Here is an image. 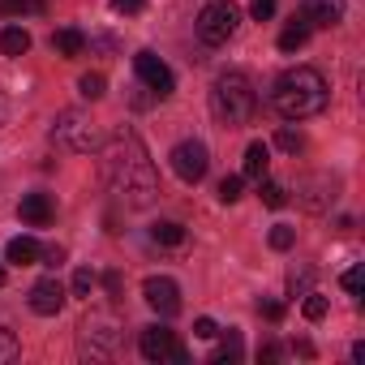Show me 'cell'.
<instances>
[{"mask_svg": "<svg viewBox=\"0 0 365 365\" xmlns=\"http://www.w3.org/2000/svg\"><path fill=\"white\" fill-rule=\"evenodd\" d=\"M103 176H108V185L120 202L129 207H146L155 202L159 194V176H155V163L142 146V138L133 129H116L103 146Z\"/></svg>", "mask_w": 365, "mask_h": 365, "instance_id": "cell-1", "label": "cell"}, {"mask_svg": "<svg viewBox=\"0 0 365 365\" xmlns=\"http://www.w3.org/2000/svg\"><path fill=\"white\" fill-rule=\"evenodd\" d=\"M271 103L284 120H305V116H318L327 108V78L309 65H297L288 73H279L275 91H271Z\"/></svg>", "mask_w": 365, "mask_h": 365, "instance_id": "cell-2", "label": "cell"}, {"mask_svg": "<svg viewBox=\"0 0 365 365\" xmlns=\"http://www.w3.org/2000/svg\"><path fill=\"white\" fill-rule=\"evenodd\" d=\"M254 108H258V91H254V82H250L245 73H224V78H215V86H211V116H215L224 129L250 125Z\"/></svg>", "mask_w": 365, "mask_h": 365, "instance_id": "cell-3", "label": "cell"}, {"mask_svg": "<svg viewBox=\"0 0 365 365\" xmlns=\"http://www.w3.org/2000/svg\"><path fill=\"white\" fill-rule=\"evenodd\" d=\"M52 138H56L65 150H78V155H91V150L99 146L95 120H91L86 112H78V108H69V112H61V116H56V129H52Z\"/></svg>", "mask_w": 365, "mask_h": 365, "instance_id": "cell-4", "label": "cell"}, {"mask_svg": "<svg viewBox=\"0 0 365 365\" xmlns=\"http://www.w3.org/2000/svg\"><path fill=\"white\" fill-rule=\"evenodd\" d=\"M237 26H241V14H237V5H228V0H211V5L198 14V39L211 43V48L228 43L237 35Z\"/></svg>", "mask_w": 365, "mask_h": 365, "instance_id": "cell-5", "label": "cell"}, {"mask_svg": "<svg viewBox=\"0 0 365 365\" xmlns=\"http://www.w3.org/2000/svg\"><path fill=\"white\" fill-rule=\"evenodd\" d=\"M138 348H142L146 361H176V365H190V352L180 348L176 331H168V327H146L142 339H138Z\"/></svg>", "mask_w": 365, "mask_h": 365, "instance_id": "cell-6", "label": "cell"}, {"mask_svg": "<svg viewBox=\"0 0 365 365\" xmlns=\"http://www.w3.org/2000/svg\"><path fill=\"white\" fill-rule=\"evenodd\" d=\"M207 168H211V155H207L202 142H176L172 146V172L185 180V185H198L207 176Z\"/></svg>", "mask_w": 365, "mask_h": 365, "instance_id": "cell-7", "label": "cell"}, {"mask_svg": "<svg viewBox=\"0 0 365 365\" xmlns=\"http://www.w3.org/2000/svg\"><path fill=\"white\" fill-rule=\"evenodd\" d=\"M133 69H138V78H142V86L155 95V99H168L172 91H176V78H172V69L155 56V52H138L133 56Z\"/></svg>", "mask_w": 365, "mask_h": 365, "instance_id": "cell-8", "label": "cell"}, {"mask_svg": "<svg viewBox=\"0 0 365 365\" xmlns=\"http://www.w3.org/2000/svg\"><path fill=\"white\" fill-rule=\"evenodd\" d=\"M142 297H146V305H150L159 318H176V314H180V288H176V279H168V275L142 279Z\"/></svg>", "mask_w": 365, "mask_h": 365, "instance_id": "cell-9", "label": "cell"}, {"mask_svg": "<svg viewBox=\"0 0 365 365\" xmlns=\"http://www.w3.org/2000/svg\"><path fill=\"white\" fill-rule=\"evenodd\" d=\"M116 344H120V331H116L108 318H91V322L82 327V356L103 361V356L116 352Z\"/></svg>", "mask_w": 365, "mask_h": 365, "instance_id": "cell-10", "label": "cell"}, {"mask_svg": "<svg viewBox=\"0 0 365 365\" xmlns=\"http://www.w3.org/2000/svg\"><path fill=\"white\" fill-rule=\"evenodd\" d=\"M31 309H35L39 318L61 314V309H65V284H61V279H39V284L31 288Z\"/></svg>", "mask_w": 365, "mask_h": 365, "instance_id": "cell-11", "label": "cell"}, {"mask_svg": "<svg viewBox=\"0 0 365 365\" xmlns=\"http://www.w3.org/2000/svg\"><path fill=\"white\" fill-rule=\"evenodd\" d=\"M344 0H301V22H309V31L314 26H335V22H344Z\"/></svg>", "mask_w": 365, "mask_h": 365, "instance_id": "cell-12", "label": "cell"}, {"mask_svg": "<svg viewBox=\"0 0 365 365\" xmlns=\"http://www.w3.org/2000/svg\"><path fill=\"white\" fill-rule=\"evenodd\" d=\"M18 215H22L31 228H48V224H52V215H56V207H52V198H48V194H22Z\"/></svg>", "mask_w": 365, "mask_h": 365, "instance_id": "cell-13", "label": "cell"}, {"mask_svg": "<svg viewBox=\"0 0 365 365\" xmlns=\"http://www.w3.org/2000/svg\"><path fill=\"white\" fill-rule=\"evenodd\" d=\"M267 168H271V146H267V142H250V146H245V168H241V172H245L250 180H262Z\"/></svg>", "mask_w": 365, "mask_h": 365, "instance_id": "cell-14", "label": "cell"}, {"mask_svg": "<svg viewBox=\"0 0 365 365\" xmlns=\"http://www.w3.org/2000/svg\"><path fill=\"white\" fill-rule=\"evenodd\" d=\"M5 258H9L14 267H35V262H39V241H35V237H14L9 250H5Z\"/></svg>", "mask_w": 365, "mask_h": 365, "instance_id": "cell-15", "label": "cell"}, {"mask_svg": "<svg viewBox=\"0 0 365 365\" xmlns=\"http://www.w3.org/2000/svg\"><path fill=\"white\" fill-rule=\"evenodd\" d=\"M52 52H61V56H82V52H86V35H82L78 26H65V31L52 35Z\"/></svg>", "mask_w": 365, "mask_h": 365, "instance_id": "cell-16", "label": "cell"}, {"mask_svg": "<svg viewBox=\"0 0 365 365\" xmlns=\"http://www.w3.org/2000/svg\"><path fill=\"white\" fill-rule=\"evenodd\" d=\"M0 52H5V56H26L31 52V31L5 26V31H0Z\"/></svg>", "mask_w": 365, "mask_h": 365, "instance_id": "cell-17", "label": "cell"}, {"mask_svg": "<svg viewBox=\"0 0 365 365\" xmlns=\"http://www.w3.org/2000/svg\"><path fill=\"white\" fill-rule=\"evenodd\" d=\"M150 241L176 250V245H185V228H180L176 220H159V224H150Z\"/></svg>", "mask_w": 365, "mask_h": 365, "instance_id": "cell-18", "label": "cell"}, {"mask_svg": "<svg viewBox=\"0 0 365 365\" xmlns=\"http://www.w3.org/2000/svg\"><path fill=\"white\" fill-rule=\"evenodd\" d=\"M305 39H309V22L292 18V22L279 31V52H297V48H305Z\"/></svg>", "mask_w": 365, "mask_h": 365, "instance_id": "cell-19", "label": "cell"}, {"mask_svg": "<svg viewBox=\"0 0 365 365\" xmlns=\"http://www.w3.org/2000/svg\"><path fill=\"white\" fill-rule=\"evenodd\" d=\"M215 365H224V361H241V331L237 327H228L224 331V344L215 348V356H211Z\"/></svg>", "mask_w": 365, "mask_h": 365, "instance_id": "cell-20", "label": "cell"}, {"mask_svg": "<svg viewBox=\"0 0 365 365\" xmlns=\"http://www.w3.org/2000/svg\"><path fill=\"white\" fill-rule=\"evenodd\" d=\"M258 198H262V207H271V211H279L284 202H288V190L279 185V180H258Z\"/></svg>", "mask_w": 365, "mask_h": 365, "instance_id": "cell-21", "label": "cell"}, {"mask_svg": "<svg viewBox=\"0 0 365 365\" xmlns=\"http://www.w3.org/2000/svg\"><path fill=\"white\" fill-rule=\"evenodd\" d=\"M43 0H0V18H22V14H43Z\"/></svg>", "mask_w": 365, "mask_h": 365, "instance_id": "cell-22", "label": "cell"}, {"mask_svg": "<svg viewBox=\"0 0 365 365\" xmlns=\"http://www.w3.org/2000/svg\"><path fill=\"white\" fill-rule=\"evenodd\" d=\"M267 241H271V250H279V254H284V250H292V245H297V228H288V224H275V228L267 232Z\"/></svg>", "mask_w": 365, "mask_h": 365, "instance_id": "cell-23", "label": "cell"}, {"mask_svg": "<svg viewBox=\"0 0 365 365\" xmlns=\"http://www.w3.org/2000/svg\"><path fill=\"white\" fill-rule=\"evenodd\" d=\"M95 284H99V279H95V271H91V267H78V271H73L69 292H73V297H91V292H95Z\"/></svg>", "mask_w": 365, "mask_h": 365, "instance_id": "cell-24", "label": "cell"}, {"mask_svg": "<svg viewBox=\"0 0 365 365\" xmlns=\"http://www.w3.org/2000/svg\"><path fill=\"white\" fill-rule=\"evenodd\" d=\"M301 314H305L309 322H322V318H327V297H322V292H305Z\"/></svg>", "mask_w": 365, "mask_h": 365, "instance_id": "cell-25", "label": "cell"}, {"mask_svg": "<svg viewBox=\"0 0 365 365\" xmlns=\"http://www.w3.org/2000/svg\"><path fill=\"white\" fill-rule=\"evenodd\" d=\"M18 352H22L18 335H14L9 327H0V365H9V361H18Z\"/></svg>", "mask_w": 365, "mask_h": 365, "instance_id": "cell-26", "label": "cell"}, {"mask_svg": "<svg viewBox=\"0 0 365 365\" xmlns=\"http://www.w3.org/2000/svg\"><path fill=\"white\" fill-rule=\"evenodd\" d=\"M241 190H245V176H224V180H220V202L232 207V202L241 198Z\"/></svg>", "mask_w": 365, "mask_h": 365, "instance_id": "cell-27", "label": "cell"}, {"mask_svg": "<svg viewBox=\"0 0 365 365\" xmlns=\"http://www.w3.org/2000/svg\"><path fill=\"white\" fill-rule=\"evenodd\" d=\"M103 73H82V82H78V91L86 95V99H103Z\"/></svg>", "mask_w": 365, "mask_h": 365, "instance_id": "cell-28", "label": "cell"}, {"mask_svg": "<svg viewBox=\"0 0 365 365\" xmlns=\"http://www.w3.org/2000/svg\"><path fill=\"white\" fill-rule=\"evenodd\" d=\"M339 284H344V292H352V297H361V288H365V267H361V262H356V267H348Z\"/></svg>", "mask_w": 365, "mask_h": 365, "instance_id": "cell-29", "label": "cell"}, {"mask_svg": "<svg viewBox=\"0 0 365 365\" xmlns=\"http://www.w3.org/2000/svg\"><path fill=\"white\" fill-rule=\"evenodd\" d=\"M275 142H279V150H288V155H297V150L305 146V138H301L297 129H279V133H275Z\"/></svg>", "mask_w": 365, "mask_h": 365, "instance_id": "cell-30", "label": "cell"}, {"mask_svg": "<svg viewBox=\"0 0 365 365\" xmlns=\"http://www.w3.org/2000/svg\"><path fill=\"white\" fill-rule=\"evenodd\" d=\"M250 14H254V22H267V18H275V0H254V5H250Z\"/></svg>", "mask_w": 365, "mask_h": 365, "instance_id": "cell-31", "label": "cell"}, {"mask_svg": "<svg viewBox=\"0 0 365 365\" xmlns=\"http://www.w3.org/2000/svg\"><path fill=\"white\" fill-rule=\"evenodd\" d=\"M194 335H198V339H215V335H220L215 318H198V322H194Z\"/></svg>", "mask_w": 365, "mask_h": 365, "instance_id": "cell-32", "label": "cell"}, {"mask_svg": "<svg viewBox=\"0 0 365 365\" xmlns=\"http://www.w3.org/2000/svg\"><path fill=\"white\" fill-rule=\"evenodd\" d=\"M112 9H116V14H142L146 0H112Z\"/></svg>", "mask_w": 365, "mask_h": 365, "instance_id": "cell-33", "label": "cell"}, {"mask_svg": "<svg viewBox=\"0 0 365 365\" xmlns=\"http://www.w3.org/2000/svg\"><path fill=\"white\" fill-rule=\"evenodd\" d=\"M39 258H43L48 267H61V262H65V250H61V245H48V250H39Z\"/></svg>", "mask_w": 365, "mask_h": 365, "instance_id": "cell-34", "label": "cell"}, {"mask_svg": "<svg viewBox=\"0 0 365 365\" xmlns=\"http://www.w3.org/2000/svg\"><path fill=\"white\" fill-rule=\"evenodd\" d=\"M288 288H292V297H297V292L305 297V292H309V271H301V275H292V279H288Z\"/></svg>", "mask_w": 365, "mask_h": 365, "instance_id": "cell-35", "label": "cell"}, {"mask_svg": "<svg viewBox=\"0 0 365 365\" xmlns=\"http://www.w3.org/2000/svg\"><path fill=\"white\" fill-rule=\"evenodd\" d=\"M258 309H262V314H267L271 322H279V318H284V305H279V301H262Z\"/></svg>", "mask_w": 365, "mask_h": 365, "instance_id": "cell-36", "label": "cell"}, {"mask_svg": "<svg viewBox=\"0 0 365 365\" xmlns=\"http://www.w3.org/2000/svg\"><path fill=\"white\" fill-rule=\"evenodd\" d=\"M258 356H262V361H279V344H267V348H262Z\"/></svg>", "mask_w": 365, "mask_h": 365, "instance_id": "cell-37", "label": "cell"}, {"mask_svg": "<svg viewBox=\"0 0 365 365\" xmlns=\"http://www.w3.org/2000/svg\"><path fill=\"white\" fill-rule=\"evenodd\" d=\"M5 112H9V108H5V99H0V125H5Z\"/></svg>", "mask_w": 365, "mask_h": 365, "instance_id": "cell-38", "label": "cell"}, {"mask_svg": "<svg viewBox=\"0 0 365 365\" xmlns=\"http://www.w3.org/2000/svg\"><path fill=\"white\" fill-rule=\"evenodd\" d=\"M0 284H5V267H0Z\"/></svg>", "mask_w": 365, "mask_h": 365, "instance_id": "cell-39", "label": "cell"}]
</instances>
